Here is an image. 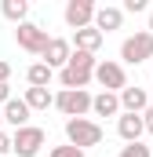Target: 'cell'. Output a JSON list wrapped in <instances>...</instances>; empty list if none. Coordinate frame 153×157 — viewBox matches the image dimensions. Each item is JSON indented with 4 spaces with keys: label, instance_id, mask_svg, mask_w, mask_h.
<instances>
[{
    "label": "cell",
    "instance_id": "cell-27",
    "mask_svg": "<svg viewBox=\"0 0 153 157\" xmlns=\"http://www.w3.org/2000/svg\"><path fill=\"white\" fill-rule=\"evenodd\" d=\"M0 124H4V110H0ZM0 132H4V128H0Z\"/></svg>",
    "mask_w": 153,
    "mask_h": 157
},
{
    "label": "cell",
    "instance_id": "cell-20",
    "mask_svg": "<svg viewBox=\"0 0 153 157\" xmlns=\"http://www.w3.org/2000/svg\"><path fill=\"white\" fill-rule=\"evenodd\" d=\"M47 157H88V150H76V146H69V143H66V146H51V150H47Z\"/></svg>",
    "mask_w": 153,
    "mask_h": 157
},
{
    "label": "cell",
    "instance_id": "cell-24",
    "mask_svg": "<svg viewBox=\"0 0 153 157\" xmlns=\"http://www.w3.org/2000/svg\"><path fill=\"white\" fill-rule=\"evenodd\" d=\"M7 80H11V62L0 59V84H7Z\"/></svg>",
    "mask_w": 153,
    "mask_h": 157
},
{
    "label": "cell",
    "instance_id": "cell-28",
    "mask_svg": "<svg viewBox=\"0 0 153 157\" xmlns=\"http://www.w3.org/2000/svg\"><path fill=\"white\" fill-rule=\"evenodd\" d=\"M150 110H153V91H150Z\"/></svg>",
    "mask_w": 153,
    "mask_h": 157
},
{
    "label": "cell",
    "instance_id": "cell-15",
    "mask_svg": "<svg viewBox=\"0 0 153 157\" xmlns=\"http://www.w3.org/2000/svg\"><path fill=\"white\" fill-rule=\"evenodd\" d=\"M0 11H4V18H7V22H15V26L29 22V0H4V4H0Z\"/></svg>",
    "mask_w": 153,
    "mask_h": 157
},
{
    "label": "cell",
    "instance_id": "cell-10",
    "mask_svg": "<svg viewBox=\"0 0 153 157\" xmlns=\"http://www.w3.org/2000/svg\"><path fill=\"white\" fill-rule=\"evenodd\" d=\"M124 26V7H113V4H102L99 11H95V29L106 37V33H113Z\"/></svg>",
    "mask_w": 153,
    "mask_h": 157
},
{
    "label": "cell",
    "instance_id": "cell-17",
    "mask_svg": "<svg viewBox=\"0 0 153 157\" xmlns=\"http://www.w3.org/2000/svg\"><path fill=\"white\" fill-rule=\"evenodd\" d=\"M26 106L29 110H47V106H55V95L47 91V88H26Z\"/></svg>",
    "mask_w": 153,
    "mask_h": 157
},
{
    "label": "cell",
    "instance_id": "cell-1",
    "mask_svg": "<svg viewBox=\"0 0 153 157\" xmlns=\"http://www.w3.org/2000/svg\"><path fill=\"white\" fill-rule=\"evenodd\" d=\"M102 135H106L102 124L91 121V117H73V121H66V143L76 146V150H91V146H99Z\"/></svg>",
    "mask_w": 153,
    "mask_h": 157
},
{
    "label": "cell",
    "instance_id": "cell-16",
    "mask_svg": "<svg viewBox=\"0 0 153 157\" xmlns=\"http://www.w3.org/2000/svg\"><path fill=\"white\" fill-rule=\"evenodd\" d=\"M26 80H29V88H47V84L55 80V70H51L47 62H33V66L26 70Z\"/></svg>",
    "mask_w": 153,
    "mask_h": 157
},
{
    "label": "cell",
    "instance_id": "cell-23",
    "mask_svg": "<svg viewBox=\"0 0 153 157\" xmlns=\"http://www.w3.org/2000/svg\"><path fill=\"white\" fill-rule=\"evenodd\" d=\"M11 99H15V95H11V84H0V110H4Z\"/></svg>",
    "mask_w": 153,
    "mask_h": 157
},
{
    "label": "cell",
    "instance_id": "cell-4",
    "mask_svg": "<svg viewBox=\"0 0 153 157\" xmlns=\"http://www.w3.org/2000/svg\"><path fill=\"white\" fill-rule=\"evenodd\" d=\"M95 80L102 84V91H113V95H120V91L128 88V70H124V62L99 59V66H95Z\"/></svg>",
    "mask_w": 153,
    "mask_h": 157
},
{
    "label": "cell",
    "instance_id": "cell-5",
    "mask_svg": "<svg viewBox=\"0 0 153 157\" xmlns=\"http://www.w3.org/2000/svg\"><path fill=\"white\" fill-rule=\"evenodd\" d=\"M11 143H15V154L18 157H37L44 150V143H47V132L37 128V124H26V128L11 132Z\"/></svg>",
    "mask_w": 153,
    "mask_h": 157
},
{
    "label": "cell",
    "instance_id": "cell-18",
    "mask_svg": "<svg viewBox=\"0 0 153 157\" xmlns=\"http://www.w3.org/2000/svg\"><path fill=\"white\" fill-rule=\"evenodd\" d=\"M69 66H73V70H88V73H95L99 59H95V55H88V51H76V48H73V59H69Z\"/></svg>",
    "mask_w": 153,
    "mask_h": 157
},
{
    "label": "cell",
    "instance_id": "cell-19",
    "mask_svg": "<svg viewBox=\"0 0 153 157\" xmlns=\"http://www.w3.org/2000/svg\"><path fill=\"white\" fill-rule=\"evenodd\" d=\"M117 157H150V146L146 143H124Z\"/></svg>",
    "mask_w": 153,
    "mask_h": 157
},
{
    "label": "cell",
    "instance_id": "cell-7",
    "mask_svg": "<svg viewBox=\"0 0 153 157\" xmlns=\"http://www.w3.org/2000/svg\"><path fill=\"white\" fill-rule=\"evenodd\" d=\"M95 11H99V7H95L91 0H69V4L62 7V18H66V26L76 33V29L95 26Z\"/></svg>",
    "mask_w": 153,
    "mask_h": 157
},
{
    "label": "cell",
    "instance_id": "cell-13",
    "mask_svg": "<svg viewBox=\"0 0 153 157\" xmlns=\"http://www.w3.org/2000/svg\"><path fill=\"white\" fill-rule=\"evenodd\" d=\"M29 113H33V110L26 106V99H11V102L4 106V124H11V128L18 132V128L29 124Z\"/></svg>",
    "mask_w": 153,
    "mask_h": 157
},
{
    "label": "cell",
    "instance_id": "cell-3",
    "mask_svg": "<svg viewBox=\"0 0 153 157\" xmlns=\"http://www.w3.org/2000/svg\"><path fill=\"white\" fill-rule=\"evenodd\" d=\"M91 102H95V95H88V91H66V88H62V91L55 95V110L66 121L88 117V113H91Z\"/></svg>",
    "mask_w": 153,
    "mask_h": 157
},
{
    "label": "cell",
    "instance_id": "cell-12",
    "mask_svg": "<svg viewBox=\"0 0 153 157\" xmlns=\"http://www.w3.org/2000/svg\"><path fill=\"white\" fill-rule=\"evenodd\" d=\"M91 113H95V117H120V113H124L120 95H113V91H99L95 102H91Z\"/></svg>",
    "mask_w": 153,
    "mask_h": 157
},
{
    "label": "cell",
    "instance_id": "cell-2",
    "mask_svg": "<svg viewBox=\"0 0 153 157\" xmlns=\"http://www.w3.org/2000/svg\"><path fill=\"white\" fill-rule=\"evenodd\" d=\"M153 59V33L150 29H135L131 37H124L120 44V62L124 66H139V62H150Z\"/></svg>",
    "mask_w": 153,
    "mask_h": 157
},
{
    "label": "cell",
    "instance_id": "cell-9",
    "mask_svg": "<svg viewBox=\"0 0 153 157\" xmlns=\"http://www.w3.org/2000/svg\"><path fill=\"white\" fill-rule=\"evenodd\" d=\"M117 135H120L124 143H142V135H146V117H142V113H120V117H117Z\"/></svg>",
    "mask_w": 153,
    "mask_h": 157
},
{
    "label": "cell",
    "instance_id": "cell-22",
    "mask_svg": "<svg viewBox=\"0 0 153 157\" xmlns=\"http://www.w3.org/2000/svg\"><path fill=\"white\" fill-rule=\"evenodd\" d=\"M124 11L139 15V11H146V0H124Z\"/></svg>",
    "mask_w": 153,
    "mask_h": 157
},
{
    "label": "cell",
    "instance_id": "cell-21",
    "mask_svg": "<svg viewBox=\"0 0 153 157\" xmlns=\"http://www.w3.org/2000/svg\"><path fill=\"white\" fill-rule=\"evenodd\" d=\"M7 154H15V143H11L7 132H0V157H7Z\"/></svg>",
    "mask_w": 153,
    "mask_h": 157
},
{
    "label": "cell",
    "instance_id": "cell-26",
    "mask_svg": "<svg viewBox=\"0 0 153 157\" xmlns=\"http://www.w3.org/2000/svg\"><path fill=\"white\" fill-rule=\"evenodd\" d=\"M146 29H150V33H153V11H150V26H146Z\"/></svg>",
    "mask_w": 153,
    "mask_h": 157
},
{
    "label": "cell",
    "instance_id": "cell-8",
    "mask_svg": "<svg viewBox=\"0 0 153 157\" xmlns=\"http://www.w3.org/2000/svg\"><path fill=\"white\" fill-rule=\"evenodd\" d=\"M69 59H73V40H66V37H51V44L40 55V62H47L51 70H66Z\"/></svg>",
    "mask_w": 153,
    "mask_h": 157
},
{
    "label": "cell",
    "instance_id": "cell-6",
    "mask_svg": "<svg viewBox=\"0 0 153 157\" xmlns=\"http://www.w3.org/2000/svg\"><path fill=\"white\" fill-rule=\"evenodd\" d=\"M15 44L22 51H29V55H44V48L51 44V37H47V29L37 26V22H22V26H15Z\"/></svg>",
    "mask_w": 153,
    "mask_h": 157
},
{
    "label": "cell",
    "instance_id": "cell-14",
    "mask_svg": "<svg viewBox=\"0 0 153 157\" xmlns=\"http://www.w3.org/2000/svg\"><path fill=\"white\" fill-rule=\"evenodd\" d=\"M102 40H106V37H102L95 26H88V29H76V33H73V48H76V51H88V55H95V51L102 48Z\"/></svg>",
    "mask_w": 153,
    "mask_h": 157
},
{
    "label": "cell",
    "instance_id": "cell-25",
    "mask_svg": "<svg viewBox=\"0 0 153 157\" xmlns=\"http://www.w3.org/2000/svg\"><path fill=\"white\" fill-rule=\"evenodd\" d=\"M142 117H146V132H150V135H153V110H146Z\"/></svg>",
    "mask_w": 153,
    "mask_h": 157
},
{
    "label": "cell",
    "instance_id": "cell-11",
    "mask_svg": "<svg viewBox=\"0 0 153 157\" xmlns=\"http://www.w3.org/2000/svg\"><path fill=\"white\" fill-rule=\"evenodd\" d=\"M120 106H124V113H146V110H150V91H142L139 84H135V88L128 84V88L120 91Z\"/></svg>",
    "mask_w": 153,
    "mask_h": 157
}]
</instances>
